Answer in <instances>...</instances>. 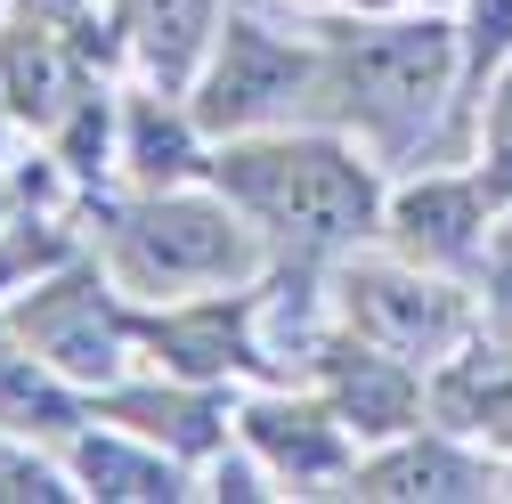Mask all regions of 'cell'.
<instances>
[{"mask_svg": "<svg viewBox=\"0 0 512 504\" xmlns=\"http://www.w3.org/2000/svg\"><path fill=\"white\" fill-rule=\"evenodd\" d=\"M464 82V33L447 17H399V25H350L317 49L309 98L326 122L358 131L382 163H407L431 147L447 98Z\"/></svg>", "mask_w": 512, "mask_h": 504, "instance_id": "1", "label": "cell"}, {"mask_svg": "<svg viewBox=\"0 0 512 504\" xmlns=\"http://www.w3.org/2000/svg\"><path fill=\"white\" fill-rule=\"evenodd\" d=\"M204 171L301 269L334 261V252H350L358 236L382 228V187H374L366 155H350L342 139H236Z\"/></svg>", "mask_w": 512, "mask_h": 504, "instance_id": "2", "label": "cell"}, {"mask_svg": "<svg viewBox=\"0 0 512 504\" xmlns=\"http://www.w3.org/2000/svg\"><path fill=\"white\" fill-rule=\"evenodd\" d=\"M261 269V236L228 196H139L114 220V277L131 293H196Z\"/></svg>", "mask_w": 512, "mask_h": 504, "instance_id": "3", "label": "cell"}, {"mask_svg": "<svg viewBox=\"0 0 512 504\" xmlns=\"http://www.w3.org/2000/svg\"><path fill=\"white\" fill-rule=\"evenodd\" d=\"M309 74H317V49H293L285 33H269L261 17H228L212 57H204V74L187 82L196 98H187V114L204 122V131L220 139H244V131H261V122L293 114L309 98Z\"/></svg>", "mask_w": 512, "mask_h": 504, "instance_id": "4", "label": "cell"}, {"mask_svg": "<svg viewBox=\"0 0 512 504\" xmlns=\"http://www.w3.org/2000/svg\"><path fill=\"white\" fill-rule=\"evenodd\" d=\"M342 326L399 350L407 366H447V350H456L472 334V309L456 285H439L423 261L415 269H391V261H350L342 269Z\"/></svg>", "mask_w": 512, "mask_h": 504, "instance_id": "5", "label": "cell"}, {"mask_svg": "<svg viewBox=\"0 0 512 504\" xmlns=\"http://www.w3.org/2000/svg\"><path fill=\"white\" fill-rule=\"evenodd\" d=\"M9 334L25 350H41L66 383H98V391H114L122 383V358H131V318H122V309L106 301V285H90V277L41 285L9 318Z\"/></svg>", "mask_w": 512, "mask_h": 504, "instance_id": "6", "label": "cell"}, {"mask_svg": "<svg viewBox=\"0 0 512 504\" xmlns=\"http://www.w3.org/2000/svg\"><path fill=\"white\" fill-rule=\"evenodd\" d=\"M488 212L496 204H488L480 179H415V187H399L382 204V228L423 269H480L488 261V236H480Z\"/></svg>", "mask_w": 512, "mask_h": 504, "instance_id": "7", "label": "cell"}, {"mask_svg": "<svg viewBox=\"0 0 512 504\" xmlns=\"http://www.w3.org/2000/svg\"><path fill=\"white\" fill-rule=\"evenodd\" d=\"M317 374H326L334 415H342L358 439H399V431L415 423V407H423V391H415V366H407L399 350L366 342V334L326 342V350H317Z\"/></svg>", "mask_w": 512, "mask_h": 504, "instance_id": "8", "label": "cell"}, {"mask_svg": "<svg viewBox=\"0 0 512 504\" xmlns=\"http://www.w3.org/2000/svg\"><path fill=\"white\" fill-rule=\"evenodd\" d=\"M147 342L163 350V366L179 383H220V374H261V342H252V293H212L196 309H171L147 326Z\"/></svg>", "mask_w": 512, "mask_h": 504, "instance_id": "9", "label": "cell"}, {"mask_svg": "<svg viewBox=\"0 0 512 504\" xmlns=\"http://www.w3.org/2000/svg\"><path fill=\"white\" fill-rule=\"evenodd\" d=\"M350 423L334 407H293V399H244V439L277 480H350Z\"/></svg>", "mask_w": 512, "mask_h": 504, "instance_id": "10", "label": "cell"}, {"mask_svg": "<svg viewBox=\"0 0 512 504\" xmlns=\"http://www.w3.org/2000/svg\"><path fill=\"white\" fill-rule=\"evenodd\" d=\"M114 33L163 90H187L220 41V0H114Z\"/></svg>", "mask_w": 512, "mask_h": 504, "instance_id": "11", "label": "cell"}, {"mask_svg": "<svg viewBox=\"0 0 512 504\" xmlns=\"http://www.w3.org/2000/svg\"><path fill=\"white\" fill-rule=\"evenodd\" d=\"M0 431H17V439H66L82 431V399L66 391V374H57L41 350L9 342L0 334Z\"/></svg>", "mask_w": 512, "mask_h": 504, "instance_id": "12", "label": "cell"}, {"mask_svg": "<svg viewBox=\"0 0 512 504\" xmlns=\"http://www.w3.org/2000/svg\"><path fill=\"white\" fill-rule=\"evenodd\" d=\"M66 464H74L82 496H106V504H171V496H187L171 456H147V448H131V439H114V431H98V439L74 431Z\"/></svg>", "mask_w": 512, "mask_h": 504, "instance_id": "13", "label": "cell"}, {"mask_svg": "<svg viewBox=\"0 0 512 504\" xmlns=\"http://www.w3.org/2000/svg\"><path fill=\"white\" fill-rule=\"evenodd\" d=\"M488 488H496V472L456 456V448H439V439H407L382 464L350 472V496H431V504H447V496H488Z\"/></svg>", "mask_w": 512, "mask_h": 504, "instance_id": "14", "label": "cell"}, {"mask_svg": "<svg viewBox=\"0 0 512 504\" xmlns=\"http://www.w3.org/2000/svg\"><path fill=\"white\" fill-rule=\"evenodd\" d=\"M114 415L139 423L147 439H171L179 456H204L220 439V399L196 383V391H114Z\"/></svg>", "mask_w": 512, "mask_h": 504, "instance_id": "15", "label": "cell"}, {"mask_svg": "<svg viewBox=\"0 0 512 504\" xmlns=\"http://www.w3.org/2000/svg\"><path fill=\"white\" fill-rule=\"evenodd\" d=\"M196 114H163V98H131V147H122V163H131L147 187L196 171Z\"/></svg>", "mask_w": 512, "mask_h": 504, "instance_id": "16", "label": "cell"}, {"mask_svg": "<svg viewBox=\"0 0 512 504\" xmlns=\"http://www.w3.org/2000/svg\"><path fill=\"white\" fill-rule=\"evenodd\" d=\"M480 187H488V204L512 212V66L504 82L488 90V139H480Z\"/></svg>", "mask_w": 512, "mask_h": 504, "instance_id": "17", "label": "cell"}, {"mask_svg": "<svg viewBox=\"0 0 512 504\" xmlns=\"http://www.w3.org/2000/svg\"><path fill=\"white\" fill-rule=\"evenodd\" d=\"M512 57V0H464V82H488V66Z\"/></svg>", "mask_w": 512, "mask_h": 504, "instance_id": "18", "label": "cell"}, {"mask_svg": "<svg viewBox=\"0 0 512 504\" xmlns=\"http://www.w3.org/2000/svg\"><path fill=\"white\" fill-rule=\"evenodd\" d=\"M488 318H496V334H512V220L488 244Z\"/></svg>", "mask_w": 512, "mask_h": 504, "instance_id": "19", "label": "cell"}, {"mask_svg": "<svg viewBox=\"0 0 512 504\" xmlns=\"http://www.w3.org/2000/svg\"><path fill=\"white\" fill-rule=\"evenodd\" d=\"M212 496H269V488H261L252 464H220V488H212Z\"/></svg>", "mask_w": 512, "mask_h": 504, "instance_id": "20", "label": "cell"}, {"mask_svg": "<svg viewBox=\"0 0 512 504\" xmlns=\"http://www.w3.org/2000/svg\"><path fill=\"white\" fill-rule=\"evenodd\" d=\"M439 9H447V0H439Z\"/></svg>", "mask_w": 512, "mask_h": 504, "instance_id": "21", "label": "cell"}]
</instances>
